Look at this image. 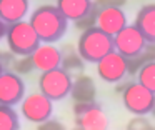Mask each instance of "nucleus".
Masks as SVG:
<instances>
[{
  "label": "nucleus",
  "mask_w": 155,
  "mask_h": 130,
  "mask_svg": "<svg viewBox=\"0 0 155 130\" xmlns=\"http://www.w3.org/2000/svg\"><path fill=\"white\" fill-rule=\"evenodd\" d=\"M30 25L42 43H54L65 35L68 20L60 13L57 5H40L30 13Z\"/></svg>",
  "instance_id": "1"
},
{
  "label": "nucleus",
  "mask_w": 155,
  "mask_h": 130,
  "mask_svg": "<svg viewBox=\"0 0 155 130\" xmlns=\"http://www.w3.org/2000/svg\"><path fill=\"white\" fill-rule=\"evenodd\" d=\"M112 50H114V37L105 33L98 27L84 30L78 37L77 52L88 63H97Z\"/></svg>",
  "instance_id": "2"
},
{
  "label": "nucleus",
  "mask_w": 155,
  "mask_h": 130,
  "mask_svg": "<svg viewBox=\"0 0 155 130\" xmlns=\"http://www.w3.org/2000/svg\"><path fill=\"white\" fill-rule=\"evenodd\" d=\"M5 42H7L8 52H12L17 57L32 55L42 43L38 35L35 33L34 27L30 25V22H25V20L7 25Z\"/></svg>",
  "instance_id": "3"
},
{
  "label": "nucleus",
  "mask_w": 155,
  "mask_h": 130,
  "mask_svg": "<svg viewBox=\"0 0 155 130\" xmlns=\"http://www.w3.org/2000/svg\"><path fill=\"white\" fill-rule=\"evenodd\" d=\"M120 97L125 110L130 112L132 115L135 117L152 115V110L155 107V93L145 88L137 80L125 83L124 90L120 92Z\"/></svg>",
  "instance_id": "4"
},
{
  "label": "nucleus",
  "mask_w": 155,
  "mask_h": 130,
  "mask_svg": "<svg viewBox=\"0 0 155 130\" xmlns=\"http://www.w3.org/2000/svg\"><path fill=\"white\" fill-rule=\"evenodd\" d=\"M72 80L74 78L64 68L58 67L48 72H42V75L38 77V90L52 102L64 100L65 97L70 95Z\"/></svg>",
  "instance_id": "5"
},
{
  "label": "nucleus",
  "mask_w": 155,
  "mask_h": 130,
  "mask_svg": "<svg viewBox=\"0 0 155 130\" xmlns=\"http://www.w3.org/2000/svg\"><path fill=\"white\" fill-rule=\"evenodd\" d=\"M75 125L84 130H107L108 118L104 108L97 102H75L74 103Z\"/></svg>",
  "instance_id": "6"
},
{
  "label": "nucleus",
  "mask_w": 155,
  "mask_h": 130,
  "mask_svg": "<svg viewBox=\"0 0 155 130\" xmlns=\"http://www.w3.org/2000/svg\"><path fill=\"white\" fill-rule=\"evenodd\" d=\"M147 43L148 42L145 40L143 33L134 23H128L117 35H114V50L124 55L125 58H132V57H137L138 53H142Z\"/></svg>",
  "instance_id": "7"
},
{
  "label": "nucleus",
  "mask_w": 155,
  "mask_h": 130,
  "mask_svg": "<svg viewBox=\"0 0 155 130\" xmlns=\"http://www.w3.org/2000/svg\"><path fill=\"white\" fill-rule=\"evenodd\" d=\"M20 112L28 122L34 123H42L48 120L54 112V102L40 92H34L30 95L24 97L20 102Z\"/></svg>",
  "instance_id": "8"
},
{
  "label": "nucleus",
  "mask_w": 155,
  "mask_h": 130,
  "mask_svg": "<svg viewBox=\"0 0 155 130\" xmlns=\"http://www.w3.org/2000/svg\"><path fill=\"white\" fill-rule=\"evenodd\" d=\"M97 75L107 83L117 85L118 82H124L125 77H128L127 58L124 55H120L118 52L112 50L110 53H107L104 58H100L97 62Z\"/></svg>",
  "instance_id": "9"
},
{
  "label": "nucleus",
  "mask_w": 155,
  "mask_h": 130,
  "mask_svg": "<svg viewBox=\"0 0 155 130\" xmlns=\"http://www.w3.org/2000/svg\"><path fill=\"white\" fill-rule=\"evenodd\" d=\"M25 97V83L20 75L12 70H4L0 75V105L14 107Z\"/></svg>",
  "instance_id": "10"
},
{
  "label": "nucleus",
  "mask_w": 155,
  "mask_h": 130,
  "mask_svg": "<svg viewBox=\"0 0 155 130\" xmlns=\"http://www.w3.org/2000/svg\"><path fill=\"white\" fill-rule=\"evenodd\" d=\"M127 15L118 7H107V8H98L97 12V27L108 33L110 37L117 35L124 27H127Z\"/></svg>",
  "instance_id": "11"
},
{
  "label": "nucleus",
  "mask_w": 155,
  "mask_h": 130,
  "mask_svg": "<svg viewBox=\"0 0 155 130\" xmlns=\"http://www.w3.org/2000/svg\"><path fill=\"white\" fill-rule=\"evenodd\" d=\"M32 60L37 70L40 72H48L60 67V48L54 47L52 43H40L34 53H32Z\"/></svg>",
  "instance_id": "12"
},
{
  "label": "nucleus",
  "mask_w": 155,
  "mask_h": 130,
  "mask_svg": "<svg viewBox=\"0 0 155 130\" xmlns=\"http://www.w3.org/2000/svg\"><path fill=\"white\" fill-rule=\"evenodd\" d=\"M70 97L74 102H95L97 97V85H95L94 78L90 75H82L75 77L72 80V88H70Z\"/></svg>",
  "instance_id": "13"
},
{
  "label": "nucleus",
  "mask_w": 155,
  "mask_h": 130,
  "mask_svg": "<svg viewBox=\"0 0 155 130\" xmlns=\"http://www.w3.org/2000/svg\"><path fill=\"white\" fill-rule=\"evenodd\" d=\"M134 25L143 33L148 43H155V2L145 3L138 8Z\"/></svg>",
  "instance_id": "14"
},
{
  "label": "nucleus",
  "mask_w": 155,
  "mask_h": 130,
  "mask_svg": "<svg viewBox=\"0 0 155 130\" xmlns=\"http://www.w3.org/2000/svg\"><path fill=\"white\" fill-rule=\"evenodd\" d=\"M60 68H64L72 78L82 75L85 70V60L80 57V53L77 52V47H74L72 43H67L60 48Z\"/></svg>",
  "instance_id": "15"
},
{
  "label": "nucleus",
  "mask_w": 155,
  "mask_h": 130,
  "mask_svg": "<svg viewBox=\"0 0 155 130\" xmlns=\"http://www.w3.org/2000/svg\"><path fill=\"white\" fill-rule=\"evenodd\" d=\"M28 13V0H0V20L7 25L24 20Z\"/></svg>",
  "instance_id": "16"
},
{
  "label": "nucleus",
  "mask_w": 155,
  "mask_h": 130,
  "mask_svg": "<svg viewBox=\"0 0 155 130\" xmlns=\"http://www.w3.org/2000/svg\"><path fill=\"white\" fill-rule=\"evenodd\" d=\"M57 8L68 22H77L94 8V0H57Z\"/></svg>",
  "instance_id": "17"
},
{
  "label": "nucleus",
  "mask_w": 155,
  "mask_h": 130,
  "mask_svg": "<svg viewBox=\"0 0 155 130\" xmlns=\"http://www.w3.org/2000/svg\"><path fill=\"white\" fill-rule=\"evenodd\" d=\"M20 120L14 107L0 105V130H18Z\"/></svg>",
  "instance_id": "18"
},
{
  "label": "nucleus",
  "mask_w": 155,
  "mask_h": 130,
  "mask_svg": "<svg viewBox=\"0 0 155 130\" xmlns=\"http://www.w3.org/2000/svg\"><path fill=\"white\" fill-rule=\"evenodd\" d=\"M135 77H137L138 83H142L145 88H148L150 92L155 93V62L145 63Z\"/></svg>",
  "instance_id": "19"
},
{
  "label": "nucleus",
  "mask_w": 155,
  "mask_h": 130,
  "mask_svg": "<svg viewBox=\"0 0 155 130\" xmlns=\"http://www.w3.org/2000/svg\"><path fill=\"white\" fill-rule=\"evenodd\" d=\"M34 68H35V65H34V60H32V55L17 57L14 65H12V72H15L17 75H27Z\"/></svg>",
  "instance_id": "20"
},
{
  "label": "nucleus",
  "mask_w": 155,
  "mask_h": 130,
  "mask_svg": "<svg viewBox=\"0 0 155 130\" xmlns=\"http://www.w3.org/2000/svg\"><path fill=\"white\" fill-rule=\"evenodd\" d=\"M97 12H98V8L94 5V8H92L87 15H84L82 18H78L77 22H74L75 28H78L80 32H84V30H88V28H92V27H97Z\"/></svg>",
  "instance_id": "21"
},
{
  "label": "nucleus",
  "mask_w": 155,
  "mask_h": 130,
  "mask_svg": "<svg viewBox=\"0 0 155 130\" xmlns=\"http://www.w3.org/2000/svg\"><path fill=\"white\" fill-rule=\"evenodd\" d=\"M127 130H155V125L147 117H134L128 120Z\"/></svg>",
  "instance_id": "22"
},
{
  "label": "nucleus",
  "mask_w": 155,
  "mask_h": 130,
  "mask_svg": "<svg viewBox=\"0 0 155 130\" xmlns=\"http://www.w3.org/2000/svg\"><path fill=\"white\" fill-rule=\"evenodd\" d=\"M145 63H148V62L145 60V57L142 55V53H138L137 57H132V58H127V73L130 77L137 75L138 70H140Z\"/></svg>",
  "instance_id": "23"
},
{
  "label": "nucleus",
  "mask_w": 155,
  "mask_h": 130,
  "mask_svg": "<svg viewBox=\"0 0 155 130\" xmlns=\"http://www.w3.org/2000/svg\"><path fill=\"white\" fill-rule=\"evenodd\" d=\"M37 130H65V125L62 122H58V120H55V118H48V120H45V122L38 123Z\"/></svg>",
  "instance_id": "24"
},
{
  "label": "nucleus",
  "mask_w": 155,
  "mask_h": 130,
  "mask_svg": "<svg viewBox=\"0 0 155 130\" xmlns=\"http://www.w3.org/2000/svg\"><path fill=\"white\" fill-rule=\"evenodd\" d=\"M15 58H17V55H14L12 52H2V50H0V65H2L4 70L12 68Z\"/></svg>",
  "instance_id": "25"
},
{
  "label": "nucleus",
  "mask_w": 155,
  "mask_h": 130,
  "mask_svg": "<svg viewBox=\"0 0 155 130\" xmlns=\"http://www.w3.org/2000/svg\"><path fill=\"white\" fill-rule=\"evenodd\" d=\"M125 3H127V0H94V5L97 8H107V7H118V8H122Z\"/></svg>",
  "instance_id": "26"
},
{
  "label": "nucleus",
  "mask_w": 155,
  "mask_h": 130,
  "mask_svg": "<svg viewBox=\"0 0 155 130\" xmlns=\"http://www.w3.org/2000/svg\"><path fill=\"white\" fill-rule=\"evenodd\" d=\"M5 33H7V23L0 20V40L5 38Z\"/></svg>",
  "instance_id": "27"
},
{
  "label": "nucleus",
  "mask_w": 155,
  "mask_h": 130,
  "mask_svg": "<svg viewBox=\"0 0 155 130\" xmlns=\"http://www.w3.org/2000/svg\"><path fill=\"white\" fill-rule=\"evenodd\" d=\"M72 130H84V128H82V127H77V125H75V127H74V128H72Z\"/></svg>",
  "instance_id": "28"
},
{
  "label": "nucleus",
  "mask_w": 155,
  "mask_h": 130,
  "mask_svg": "<svg viewBox=\"0 0 155 130\" xmlns=\"http://www.w3.org/2000/svg\"><path fill=\"white\" fill-rule=\"evenodd\" d=\"M2 72H4V68H2V65H0V75H2Z\"/></svg>",
  "instance_id": "29"
}]
</instances>
